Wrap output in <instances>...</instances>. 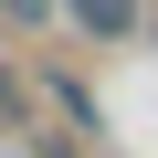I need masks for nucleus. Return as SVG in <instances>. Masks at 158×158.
Listing matches in <instances>:
<instances>
[{"label": "nucleus", "instance_id": "1", "mask_svg": "<svg viewBox=\"0 0 158 158\" xmlns=\"http://www.w3.org/2000/svg\"><path fill=\"white\" fill-rule=\"evenodd\" d=\"M63 21L85 32L95 53H116V42H137V32H148V0H63Z\"/></svg>", "mask_w": 158, "mask_h": 158}, {"label": "nucleus", "instance_id": "4", "mask_svg": "<svg viewBox=\"0 0 158 158\" xmlns=\"http://www.w3.org/2000/svg\"><path fill=\"white\" fill-rule=\"evenodd\" d=\"M21 158H85V148H74V127H21Z\"/></svg>", "mask_w": 158, "mask_h": 158}, {"label": "nucleus", "instance_id": "5", "mask_svg": "<svg viewBox=\"0 0 158 158\" xmlns=\"http://www.w3.org/2000/svg\"><path fill=\"white\" fill-rule=\"evenodd\" d=\"M0 11H11L21 32H53V21H63V0H0Z\"/></svg>", "mask_w": 158, "mask_h": 158}, {"label": "nucleus", "instance_id": "2", "mask_svg": "<svg viewBox=\"0 0 158 158\" xmlns=\"http://www.w3.org/2000/svg\"><path fill=\"white\" fill-rule=\"evenodd\" d=\"M0 127H32V85H21L11 53H0Z\"/></svg>", "mask_w": 158, "mask_h": 158}, {"label": "nucleus", "instance_id": "3", "mask_svg": "<svg viewBox=\"0 0 158 158\" xmlns=\"http://www.w3.org/2000/svg\"><path fill=\"white\" fill-rule=\"evenodd\" d=\"M53 106H63V127H74V137H95V95L74 85V74H53Z\"/></svg>", "mask_w": 158, "mask_h": 158}]
</instances>
